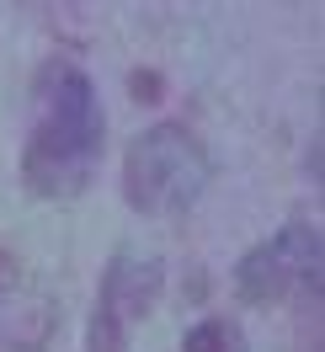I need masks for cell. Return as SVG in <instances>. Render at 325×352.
<instances>
[{
	"label": "cell",
	"mask_w": 325,
	"mask_h": 352,
	"mask_svg": "<svg viewBox=\"0 0 325 352\" xmlns=\"http://www.w3.org/2000/svg\"><path fill=\"white\" fill-rule=\"evenodd\" d=\"M11 267H16V262H11L5 251H0V294H5V283H11Z\"/></svg>",
	"instance_id": "obj_7"
},
{
	"label": "cell",
	"mask_w": 325,
	"mask_h": 352,
	"mask_svg": "<svg viewBox=\"0 0 325 352\" xmlns=\"http://www.w3.org/2000/svg\"><path fill=\"white\" fill-rule=\"evenodd\" d=\"M128 91H133V102H160V96H166V75H160V69H133Z\"/></svg>",
	"instance_id": "obj_6"
},
{
	"label": "cell",
	"mask_w": 325,
	"mask_h": 352,
	"mask_svg": "<svg viewBox=\"0 0 325 352\" xmlns=\"http://www.w3.org/2000/svg\"><path fill=\"white\" fill-rule=\"evenodd\" d=\"M166 294V262L150 251H112L96 283V305L86 320V352H128L133 326H144Z\"/></svg>",
	"instance_id": "obj_4"
},
{
	"label": "cell",
	"mask_w": 325,
	"mask_h": 352,
	"mask_svg": "<svg viewBox=\"0 0 325 352\" xmlns=\"http://www.w3.org/2000/svg\"><path fill=\"white\" fill-rule=\"evenodd\" d=\"M102 155H107V112L96 80L65 54L43 59L27 86V139L16 160L22 187L43 203H69L96 182Z\"/></svg>",
	"instance_id": "obj_1"
},
{
	"label": "cell",
	"mask_w": 325,
	"mask_h": 352,
	"mask_svg": "<svg viewBox=\"0 0 325 352\" xmlns=\"http://www.w3.org/2000/svg\"><path fill=\"white\" fill-rule=\"evenodd\" d=\"M320 224L309 219H288L282 230H272L267 241H256L251 251H240L229 267V283L235 299L251 309H272L282 299H304V294H320Z\"/></svg>",
	"instance_id": "obj_3"
},
{
	"label": "cell",
	"mask_w": 325,
	"mask_h": 352,
	"mask_svg": "<svg viewBox=\"0 0 325 352\" xmlns=\"http://www.w3.org/2000/svg\"><path fill=\"white\" fill-rule=\"evenodd\" d=\"M214 182V155L187 123H150L123 150V203L144 219H181Z\"/></svg>",
	"instance_id": "obj_2"
},
{
	"label": "cell",
	"mask_w": 325,
	"mask_h": 352,
	"mask_svg": "<svg viewBox=\"0 0 325 352\" xmlns=\"http://www.w3.org/2000/svg\"><path fill=\"white\" fill-rule=\"evenodd\" d=\"M176 352H251V336L229 315H203L197 326L181 331V347Z\"/></svg>",
	"instance_id": "obj_5"
}]
</instances>
